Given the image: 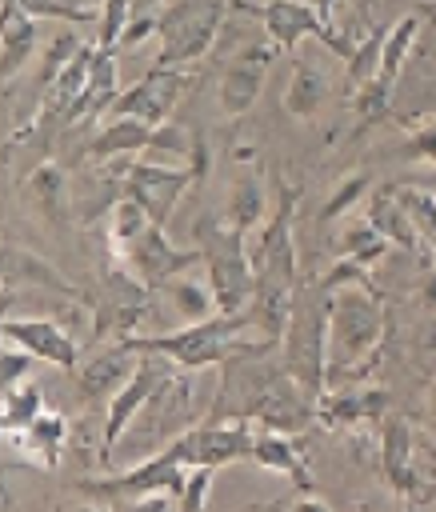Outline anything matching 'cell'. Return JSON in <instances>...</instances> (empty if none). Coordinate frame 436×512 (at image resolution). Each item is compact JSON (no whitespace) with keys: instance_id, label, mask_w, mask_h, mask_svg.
Wrapping results in <instances>:
<instances>
[{"instance_id":"4fadbf2b","label":"cell","mask_w":436,"mask_h":512,"mask_svg":"<svg viewBox=\"0 0 436 512\" xmlns=\"http://www.w3.org/2000/svg\"><path fill=\"white\" fill-rule=\"evenodd\" d=\"M172 368H180V364H172L168 356L148 352V356L136 364V372L108 396V408H104V452H108V460H112L116 444L128 436V428L136 424V416L144 412V404H148V396L156 392V384H160Z\"/></svg>"},{"instance_id":"d590c367","label":"cell","mask_w":436,"mask_h":512,"mask_svg":"<svg viewBox=\"0 0 436 512\" xmlns=\"http://www.w3.org/2000/svg\"><path fill=\"white\" fill-rule=\"evenodd\" d=\"M16 4L24 12H32L36 20H68V24H100V12L92 4H68V0H4Z\"/></svg>"},{"instance_id":"4dcf8cb0","label":"cell","mask_w":436,"mask_h":512,"mask_svg":"<svg viewBox=\"0 0 436 512\" xmlns=\"http://www.w3.org/2000/svg\"><path fill=\"white\" fill-rule=\"evenodd\" d=\"M148 224H156L152 216H148V208L144 204H136L132 196H116L112 204H108V248L116 252V248H124V244H132L140 232H148Z\"/></svg>"},{"instance_id":"d6986e66","label":"cell","mask_w":436,"mask_h":512,"mask_svg":"<svg viewBox=\"0 0 436 512\" xmlns=\"http://www.w3.org/2000/svg\"><path fill=\"white\" fill-rule=\"evenodd\" d=\"M136 352L120 340V344H108V348H100L96 356H88L80 368H76V380H80V392H84V400H104V396H112L132 372H136Z\"/></svg>"},{"instance_id":"83f0119b","label":"cell","mask_w":436,"mask_h":512,"mask_svg":"<svg viewBox=\"0 0 436 512\" xmlns=\"http://www.w3.org/2000/svg\"><path fill=\"white\" fill-rule=\"evenodd\" d=\"M116 96H120V84H116V48H100V44H96L92 76H88V88H84V96H80V104H76V124L104 116Z\"/></svg>"},{"instance_id":"8d00e7d4","label":"cell","mask_w":436,"mask_h":512,"mask_svg":"<svg viewBox=\"0 0 436 512\" xmlns=\"http://www.w3.org/2000/svg\"><path fill=\"white\" fill-rule=\"evenodd\" d=\"M84 48V40L72 32V28H64V32H56L52 40H48V48H44V60H40V92L76 60V52Z\"/></svg>"},{"instance_id":"277c9868","label":"cell","mask_w":436,"mask_h":512,"mask_svg":"<svg viewBox=\"0 0 436 512\" xmlns=\"http://www.w3.org/2000/svg\"><path fill=\"white\" fill-rule=\"evenodd\" d=\"M328 332H332V292H324L320 284L312 288L300 284L292 320L280 340V360L312 400H320L328 388Z\"/></svg>"},{"instance_id":"d4e9b609","label":"cell","mask_w":436,"mask_h":512,"mask_svg":"<svg viewBox=\"0 0 436 512\" xmlns=\"http://www.w3.org/2000/svg\"><path fill=\"white\" fill-rule=\"evenodd\" d=\"M24 284H36V288H48V292H60V296H76L80 300V288H72L60 272H52L44 260H36L32 252L16 248V244H4V296L20 292Z\"/></svg>"},{"instance_id":"ba28073f","label":"cell","mask_w":436,"mask_h":512,"mask_svg":"<svg viewBox=\"0 0 436 512\" xmlns=\"http://www.w3.org/2000/svg\"><path fill=\"white\" fill-rule=\"evenodd\" d=\"M236 8L252 12L260 24H264V36L280 48V52H296L300 40L316 36L328 52H336L340 60H348L356 52V36L340 32V28H328L316 12V4H304V0H260V4H248V0H232Z\"/></svg>"},{"instance_id":"484cf974","label":"cell","mask_w":436,"mask_h":512,"mask_svg":"<svg viewBox=\"0 0 436 512\" xmlns=\"http://www.w3.org/2000/svg\"><path fill=\"white\" fill-rule=\"evenodd\" d=\"M268 216V196H264V180L256 172H240L228 188V204H224V224L236 228L240 236H248L252 228H260Z\"/></svg>"},{"instance_id":"1f68e13d","label":"cell","mask_w":436,"mask_h":512,"mask_svg":"<svg viewBox=\"0 0 436 512\" xmlns=\"http://www.w3.org/2000/svg\"><path fill=\"white\" fill-rule=\"evenodd\" d=\"M388 248H392V244H388V236H384L372 220H364V224L344 228V236H340V244H336V256H348V260H356V264L372 268V264H380V260H384V252H388Z\"/></svg>"},{"instance_id":"c3c4849f","label":"cell","mask_w":436,"mask_h":512,"mask_svg":"<svg viewBox=\"0 0 436 512\" xmlns=\"http://www.w3.org/2000/svg\"><path fill=\"white\" fill-rule=\"evenodd\" d=\"M412 184H420V188H432L436 192V172H420V176H408Z\"/></svg>"},{"instance_id":"3957f363","label":"cell","mask_w":436,"mask_h":512,"mask_svg":"<svg viewBox=\"0 0 436 512\" xmlns=\"http://www.w3.org/2000/svg\"><path fill=\"white\" fill-rule=\"evenodd\" d=\"M248 316L236 312H216L208 320H188L184 328H172V332H140V336H124V344L136 352V356H168L172 364L196 372V368H220L224 360L232 356H264L272 352L264 340H248Z\"/></svg>"},{"instance_id":"e0dca14e","label":"cell","mask_w":436,"mask_h":512,"mask_svg":"<svg viewBox=\"0 0 436 512\" xmlns=\"http://www.w3.org/2000/svg\"><path fill=\"white\" fill-rule=\"evenodd\" d=\"M4 340L28 348L36 360L44 364H56V368H80V356H84V344L76 336H68L60 328V320H44V316H24V320H8L4 316Z\"/></svg>"},{"instance_id":"ab89813d","label":"cell","mask_w":436,"mask_h":512,"mask_svg":"<svg viewBox=\"0 0 436 512\" xmlns=\"http://www.w3.org/2000/svg\"><path fill=\"white\" fill-rule=\"evenodd\" d=\"M212 476H216V468H208V464H188V476H184V488H180L176 508H180V512H200V508L208 504Z\"/></svg>"},{"instance_id":"74e56055","label":"cell","mask_w":436,"mask_h":512,"mask_svg":"<svg viewBox=\"0 0 436 512\" xmlns=\"http://www.w3.org/2000/svg\"><path fill=\"white\" fill-rule=\"evenodd\" d=\"M132 20V0H104L100 4V24H96V44L100 48H120V36Z\"/></svg>"},{"instance_id":"7bdbcfd3","label":"cell","mask_w":436,"mask_h":512,"mask_svg":"<svg viewBox=\"0 0 436 512\" xmlns=\"http://www.w3.org/2000/svg\"><path fill=\"white\" fill-rule=\"evenodd\" d=\"M192 140H188V132L184 128H172L168 120L164 124H156V132H152V144H148V152H168V156H176V160H188L192 156Z\"/></svg>"},{"instance_id":"5bb4252c","label":"cell","mask_w":436,"mask_h":512,"mask_svg":"<svg viewBox=\"0 0 436 512\" xmlns=\"http://www.w3.org/2000/svg\"><path fill=\"white\" fill-rule=\"evenodd\" d=\"M376 448H380L376 460H380V472H384L388 488L400 500H408V504H424L428 484L416 472V428L404 416H384L380 420V444Z\"/></svg>"},{"instance_id":"f907efd6","label":"cell","mask_w":436,"mask_h":512,"mask_svg":"<svg viewBox=\"0 0 436 512\" xmlns=\"http://www.w3.org/2000/svg\"><path fill=\"white\" fill-rule=\"evenodd\" d=\"M88 4H104V0H88Z\"/></svg>"},{"instance_id":"f546056e","label":"cell","mask_w":436,"mask_h":512,"mask_svg":"<svg viewBox=\"0 0 436 512\" xmlns=\"http://www.w3.org/2000/svg\"><path fill=\"white\" fill-rule=\"evenodd\" d=\"M188 272H192V268H188ZM188 272H180V276H172L168 284H160V292L168 296L172 312H176L180 320H208V316H216L220 308H216V292H212L208 276L196 280V276H188Z\"/></svg>"},{"instance_id":"836d02e7","label":"cell","mask_w":436,"mask_h":512,"mask_svg":"<svg viewBox=\"0 0 436 512\" xmlns=\"http://www.w3.org/2000/svg\"><path fill=\"white\" fill-rule=\"evenodd\" d=\"M384 36H388V28H372L368 36H360V44H356V52L344 60L348 64V84H352V92L356 88H364L376 72H380V52H384Z\"/></svg>"},{"instance_id":"6da1fadb","label":"cell","mask_w":436,"mask_h":512,"mask_svg":"<svg viewBox=\"0 0 436 512\" xmlns=\"http://www.w3.org/2000/svg\"><path fill=\"white\" fill-rule=\"evenodd\" d=\"M208 420H252L260 428L304 432L316 420V400L296 384L284 360L232 356L220 364V388L208 408Z\"/></svg>"},{"instance_id":"9a60e30c","label":"cell","mask_w":436,"mask_h":512,"mask_svg":"<svg viewBox=\"0 0 436 512\" xmlns=\"http://www.w3.org/2000/svg\"><path fill=\"white\" fill-rule=\"evenodd\" d=\"M184 84H188L184 68L152 64V68H148L132 88H124V92L112 100L108 116H136V120H144V124H164V120H168V112L176 108V100H180Z\"/></svg>"},{"instance_id":"ac0fdd59","label":"cell","mask_w":436,"mask_h":512,"mask_svg":"<svg viewBox=\"0 0 436 512\" xmlns=\"http://www.w3.org/2000/svg\"><path fill=\"white\" fill-rule=\"evenodd\" d=\"M364 220H372V224L388 236V244H392V248H400V252H416V256H432V248L424 244L420 228L412 224V216H408V208H404V200H400V188H396V184H380V188H372V192H368Z\"/></svg>"},{"instance_id":"30bf717a","label":"cell","mask_w":436,"mask_h":512,"mask_svg":"<svg viewBox=\"0 0 436 512\" xmlns=\"http://www.w3.org/2000/svg\"><path fill=\"white\" fill-rule=\"evenodd\" d=\"M200 180L196 168H180V164H156V160H132L120 164V192L132 196L136 204L148 208V216L156 224H168L180 196Z\"/></svg>"},{"instance_id":"52a82bcc","label":"cell","mask_w":436,"mask_h":512,"mask_svg":"<svg viewBox=\"0 0 436 512\" xmlns=\"http://www.w3.org/2000/svg\"><path fill=\"white\" fill-rule=\"evenodd\" d=\"M272 184H276V208H272V216H264L260 228H252L244 236L248 260H252L256 280L300 284L296 236H292V220H296V204H300V184L292 188L284 176H272Z\"/></svg>"},{"instance_id":"60d3db41","label":"cell","mask_w":436,"mask_h":512,"mask_svg":"<svg viewBox=\"0 0 436 512\" xmlns=\"http://www.w3.org/2000/svg\"><path fill=\"white\" fill-rule=\"evenodd\" d=\"M404 156H408V160H428V164H436V116H424V120H412V124H408Z\"/></svg>"},{"instance_id":"2e32d148","label":"cell","mask_w":436,"mask_h":512,"mask_svg":"<svg viewBox=\"0 0 436 512\" xmlns=\"http://www.w3.org/2000/svg\"><path fill=\"white\" fill-rule=\"evenodd\" d=\"M388 416V392L372 384H332L316 400V420L324 428H360Z\"/></svg>"},{"instance_id":"44dd1931","label":"cell","mask_w":436,"mask_h":512,"mask_svg":"<svg viewBox=\"0 0 436 512\" xmlns=\"http://www.w3.org/2000/svg\"><path fill=\"white\" fill-rule=\"evenodd\" d=\"M252 464L264 468V472H280V476H288V480L300 484V488H316V484H312V472H308V464H304V452H300V444L292 440V432L260 428L256 440H252Z\"/></svg>"},{"instance_id":"f6af8a7d","label":"cell","mask_w":436,"mask_h":512,"mask_svg":"<svg viewBox=\"0 0 436 512\" xmlns=\"http://www.w3.org/2000/svg\"><path fill=\"white\" fill-rule=\"evenodd\" d=\"M420 304L436 312V268H432V272L424 276V284H420Z\"/></svg>"},{"instance_id":"ffe728a7","label":"cell","mask_w":436,"mask_h":512,"mask_svg":"<svg viewBox=\"0 0 436 512\" xmlns=\"http://www.w3.org/2000/svg\"><path fill=\"white\" fill-rule=\"evenodd\" d=\"M68 436H72V424H68L64 416H56V412H40L28 428L4 432V448L32 452V464L56 468V464H60V452H68Z\"/></svg>"},{"instance_id":"f1b7e54d","label":"cell","mask_w":436,"mask_h":512,"mask_svg":"<svg viewBox=\"0 0 436 512\" xmlns=\"http://www.w3.org/2000/svg\"><path fill=\"white\" fill-rule=\"evenodd\" d=\"M24 200L40 212V220L60 224L68 216V176L56 164H40L28 180H24Z\"/></svg>"},{"instance_id":"f35d334b","label":"cell","mask_w":436,"mask_h":512,"mask_svg":"<svg viewBox=\"0 0 436 512\" xmlns=\"http://www.w3.org/2000/svg\"><path fill=\"white\" fill-rule=\"evenodd\" d=\"M316 284H320L324 292H340V288H376V284L368 280L364 264H356V260H348V256H336L332 268H328Z\"/></svg>"},{"instance_id":"5b68a950","label":"cell","mask_w":436,"mask_h":512,"mask_svg":"<svg viewBox=\"0 0 436 512\" xmlns=\"http://www.w3.org/2000/svg\"><path fill=\"white\" fill-rule=\"evenodd\" d=\"M196 240L204 252V276L216 292V308L236 316L248 308L252 292H256V272L248 260V244L236 228L228 224H212L208 216L196 220Z\"/></svg>"},{"instance_id":"d6a6232c","label":"cell","mask_w":436,"mask_h":512,"mask_svg":"<svg viewBox=\"0 0 436 512\" xmlns=\"http://www.w3.org/2000/svg\"><path fill=\"white\" fill-rule=\"evenodd\" d=\"M40 412H44V392H40V384L4 388V404H0V424H4V432L28 428Z\"/></svg>"},{"instance_id":"b9f144b4","label":"cell","mask_w":436,"mask_h":512,"mask_svg":"<svg viewBox=\"0 0 436 512\" xmlns=\"http://www.w3.org/2000/svg\"><path fill=\"white\" fill-rule=\"evenodd\" d=\"M32 360H36V356H32L28 348L4 340V352H0V388H16V384H24Z\"/></svg>"},{"instance_id":"cb8c5ba5","label":"cell","mask_w":436,"mask_h":512,"mask_svg":"<svg viewBox=\"0 0 436 512\" xmlns=\"http://www.w3.org/2000/svg\"><path fill=\"white\" fill-rule=\"evenodd\" d=\"M332 84L324 76V68L308 56H296L292 60V76H288V88H284V112L296 116V120H312L324 100H328Z\"/></svg>"},{"instance_id":"7a4b0ae2","label":"cell","mask_w":436,"mask_h":512,"mask_svg":"<svg viewBox=\"0 0 436 512\" xmlns=\"http://www.w3.org/2000/svg\"><path fill=\"white\" fill-rule=\"evenodd\" d=\"M388 344V316L376 288L332 292V332H328V388L360 384L380 368Z\"/></svg>"},{"instance_id":"7dc6e473","label":"cell","mask_w":436,"mask_h":512,"mask_svg":"<svg viewBox=\"0 0 436 512\" xmlns=\"http://www.w3.org/2000/svg\"><path fill=\"white\" fill-rule=\"evenodd\" d=\"M156 4H160V0H132V16H152Z\"/></svg>"},{"instance_id":"4316f807","label":"cell","mask_w":436,"mask_h":512,"mask_svg":"<svg viewBox=\"0 0 436 512\" xmlns=\"http://www.w3.org/2000/svg\"><path fill=\"white\" fill-rule=\"evenodd\" d=\"M4 52H0V68H4V84L16 80L28 64V56L36 52V16L16 8V4H4Z\"/></svg>"},{"instance_id":"8992f818","label":"cell","mask_w":436,"mask_h":512,"mask_svg":"<svg viewBox=\"0 0 436 512\" xmlns=\"http://www.w3.org/2000/svg\"><path fill=\"white\" fill-rule=\"evenodd\" d=\"M228 8H236V4L232 0H172V4H164L160 24H156V40H160L156 64H164V68L196 64L216 44V36L228 20Z\"/></svg>"},{"instance_id":"603a6c76","label":"cell","mask_w":436,"mask_h":512,"mask_svg":"<svg viewBox=\"0 0 436 512\" xmlns=\"http://www.w3.org/2000/svg\"><path fill=\"white\" fill-rule=\"evenodd\" d=\"M264 80H268V64H248V60H232L224 72H220V84H216V100H220V112L224 116H244L252 112V104L260 100L264 92Z\"/></svg>"},{"instance_id":"7402d4cb","label":"cell","mask_w":436,"mask_h":512,"mask_svg":"<svg viewBox=\"0 0 436 512\" xmlns=\"http://www.w3.org/2000/svg\"><path fill=\"white\" fill-rule=\"evenodd\" d=\"M156 124H144L136 116H108V124L88 140L84 156L88 160H120V156H136L148 152Z\"/></svg>"},{"instance_id":"bcb514c9","label":"cell","mask_w":436,"mask_h":512,"mask_svg":"<svg viewBox=\"0 0 436 512\" xmlns=\"http://www.w3.org/2000/svg\"><path fill=\"white\" fill-rule=\"evenodd\" d=\"M424 428L436 436V380L428 384V400H424Z\"/></svg>"},{"instance_id":"7c38bea8","label":"cell","mask_w":436,"mask_h":512,"mask_svg":"<svg viewBox=\"0 0 436 512\" xmlns=\"http://www.w3.org/2000/svg\"><path fill=\"white\" fill-rule=\"evenodd\" d=\"M252 440H256L252 420H204L172 436L184 464H208V468L252 460Z\"/></svg>"},{"instance_id":"8fae6325","label":"cell","mask_w":436,"mask_h":512,"mask_svg":"<svg viewBox=\"0 0 436 512\" xmlns=\"http://www.w3.org/2000/svg\"><path fill=\"white\" fill-rule=\"evenodd\" d=\"M112 256H116V264H120L128 276H136V280L148 284L152 292H156L160 284H168L172 276H180V272H188V268H196V264L204 260L200 248H176V244L168 240L164 224H148V232H140L132 244L116 248Z\"/></svg>"},{"instance_id":"681fc988","label":"cell","mask_w":436,"mask_h":512,"mask_svg":"<svg viewBox=\"0 0 436 512\" xmlns=\"http://www.w3.org/2000/svg\"><path fill=\"white\" fill-rule=\"evenodd\" d=\"M428 248H432V252H436V228H432V232H428Z\"/></svg>"},{"instance_id":"9c48e42d","label":"cell","mask_w":436,"mask_h":512,"mask_svg":"<svg viewBox=\"0 0 436 512\" xmlns=\"http://www.w3.org/2000/svg\"><path fill=\"white\" fill-rule=\"evenodd\" d=\"M416 36H420V16H416V12L400 16V20L388 28L384 52H380V72H376L364 88L352 92V108H356V120H360V124H376V120L388 116L392 88H396V80H400L408 56H412V48H416Z\"/></svg>"},{"instance_id":"ee69618b","label":"cell","mask_w":436,"mask_h":512,"mask_svg":"<svg viewBox=\"0 0 436 512\" xmlns=\"http://www.w3.org/2000/svg\"><path fill=\"white\" fill-rule=\"evenodd\" d=\"M156 24H160V16H132L128 28H124V36H120V48H136L140 40L156 36ZM120 48H116V52H120Z\"/></svg>"},{"instance_id":"e575fe53","label":"cell","mask_w":436,"mask_h":512,"mask_svg":"<svg viewBox=\"0 0 436 512\" xmlns=\"http://www.w3.org/2000/svg\"><path fill=\"white\" fill-rule=\"evenodd\" d=\"M372 192V176L368 172H348L336 188H332V196L324 200V208L316 212V220L320 224H328V220H336V216H344L348 208H356L360 204V196H368Z\"/></svg>"}]
</instances>
